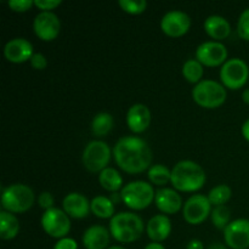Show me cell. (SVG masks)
I'll return each mask as SVG.
<instances>
[{"label":"cell","instance_id":"6da1fadb","mask_svg":"<svg viewBox=\"0 0 249 249\" xmlns=\"http://www.w3.org/2000/svg\"><path fill=\"white\" fill-rule=\"evenodd\" d=\"M113 157L122 170L129 174H140L151 168L152 151L142 139L124 136L114 145Z\"/></svg>","mask_w":249,"mask_h":249},{"label":"cell","instance_id":"7a4b0ae2","mask_svg":"<svg viewBox=\"0 0 249 249\" xmlns=\"http://www.w3.org/2000/svg\"><path fill=\"white\" fill-rule=\"evenodd\" d=\"M172 185L181 192L198 191L206 184V172L192 160H181L172 169Z\"/></svg>","mask_w":249,"mask_h":249},{"label":"cell","instance_id":"3957f363","mask_svg":"<svg viewBox=\"0 0 249 249\" xmlns=\"http://www.w3.org/2000/svg\"><path fill=\"white\" fill-rule=\"evenodd\" d=\"M145 230L142 219L134 213H118L111 219L109 232L121 243H131L141 237Z\"/></svg>","mask_w":249,"mask_h":249},{"label":"cell","instance_id":"277c9868","mask_svg":"<svg viewBox=\"0 0 249 249\" xmlns=\"http://www.w3.org/2000/svg\"><path fill=\"white\" fill-rule=\"evenodd\" d=\"M34 199V192L31 187L23 184H14L2 189L1 207L9 213H24L33 207Z\"/></svg>","mask_w":249,"mask_h":249},{"label":"cell","instance_id":"5b68a950","mask_svg":"<svg viewBox=\"0 0 249 249\" xmlns=\"http://www.w3.org/2000/svg\"><path fill=\"white\" fill-rule=\"evenodd\" d=\"M122 202L134 211H142L155 201L156 194L152 185L146 181H133L122 189Z\"/></svg>","mask_w":249,"mask_h":249},{"label":"cell","instance_id":"8992f818","mask_svg":"<svg viewBox=\"0 0 249 249\" xmlns=\"http://www.w3.org/2000/svg\"><path fill=\"white\" fill-rule=\"evenodd\" d=\"M192 99L204 108H218L226 101V90L215 80H202L192 90Z\"/></svg>","mask_w":249,"mask_h":249},{"label":"cell","instance_id":"52a82bcc","mask_svg":"<svg viewBox=\"0 0 249 249\" xmlns=\"http://www.w3.org/2000/svg\"><path fill=\"white\" fill-rule=\"evenodd\" d=\"M83 164L91 173H101L111 160L109 146L104 141L95 140L88 143L83 152Z\"/></svg>","mask_w":249,"mask_h":249},{"label":"cell","instance_id":"ba28073f","mask_svg":"<svg viewBox=\"0 0 249 249\" xmlns=\"http://www.w3.org/2000/svg\"><path fill=\"white\" fill-rule=\"evenodd\" d=\"M248 78V65L241 58H230L221 66L220 80L228 89H241L247 83Z\"/></svg>","mask_w":249,"mask_h":249},{"label":"cell","instance_id":"9c48e42d","mask_svg":"<svg viewBox=\"0 0 249 249\" xmlns=\"http://www.w3.org/2000/svg\"><path fill=\"white\" fill-rule=\"evenodd\" d=\"M41 226L49 236L53 238H65L71 230L70 216L65 211L51 208L44 212L41 216Z\"/></svg>","mask_w":249,"mask_h":249},{"label":"cell","instance_id":"30bf717a","mask_svg":"<svg viewBox=\"0 0 249 249\" xmlns=\"http://www.w3.org/2000/svg\"><path fill=\"white\" fill-rule=\"evenodd\" d=\"M212 203L204 195H194L184 204L182 215L191 225H199L212 213Z\"/></svg>","mask_w":249,"mask_h":249},{"label":"cell","instance_id":"8fae6325","mask_svg":"<svg viewBox=\"0 0 249 249\" xmlns=\"http://www.w3.org/2000/svg\"><path fill=\"white\" fill-rule=\"evenodd\" d=\"M228 58V49L220 41H206L196 50V60L207 67L224 65Z\"/></svg>","mask_w":249,"mask_h":249},{"label":"cell","instance_id":"7c38bea8","mask_svg":"<svg viewBox=\"0 0 249 249\" xmlns=\"http://www.w3.org/2000/svg\"><path fill=\"white\" fill-rule=\"evenodd\" d=\"M36 36L44 41H51L57 38L61 29V22L57 15L51 11H41L36 16L33 22Z\"/></svg>","mask_w":249,"mask_h":249},{"label":"cell","instance_id":"4fadbf2b","mask_svg":"<svg viewBox=\"0 0 249 249\" xmlns=\"http://www.w3.org/2000/svg\"><path fill=\"white\" fill-rule=\"evenodd\" d=\"M191 27V18L185 12L174 10L167 12L160 21V29L168 36L179 38L185 36Z\"/></svg>","mask_w":249,"mask_h":249},{"label":"cell","instance_id":"5bb4252c","mask_svg":"<svg viewBox=\"0 0 249 249\" xmlns=\"http://www.w3.org/2000/svg\"><path fill=\"white\" fill-rule=\"evenodd\" d=\"M224 238L228 247L232 249H247L249 247V220L236 219L224 230Z\"/></svg>","mask_w":249,"mask_h":249},{"label":"cell","instance_id":"9a60e30c","mask_svg":"<svg viewBox=\"0 0 249 249\" xmlns=\"http://www.w3.org/2000/svg\"><path fill=\"white\" fill-rule=\"evenodd\" d=\"M33 45L24 38H15L4 46V56L12 63H23L31 61L33 56Z\"/></svg>","mask_w":249,"mask_h":249},{"label":"cell","instance_id":"2e32d148","mask_svg":"<svg viewBox=\"0 0 249 249\" xmlns=\"http://www.w3.org/2000/svg\"><path fill=\"white\" fill-rule=\"evenodd\" d=\"M63 211L66 212L68 216L74 219H84L89 215L90 202L84 195L78 194V192H72L68 194L63 198L62 202Z\"/></svg>","mask_w":249,"mask_h":249},{"label":"cell","instance_id":"e0dca14e","mask_svg":"<svg viewBox=\"0 0 249 249\" xmlns=\"http://www.w3.org/2000/svg\"><path fill=\"white\" fill-rule=\"evenodd\" d=\"M151 112L143 104H135L128 109L126 124L129 129L135 134H141L150 126Z\"/></svg>","mask_w":249,"mask_h":249},{"label":"cell","instance_id":"ac0fdd59","mask_svg":"<svg viewBox=\"0 0 249 249\" xmlns=\"http://www.w3.org/2000/svg\"><path fill=\"white\" fill-rule=\"evenodd\" d=\"M156 206L162 213L175 214L181 209L182 198L175 190L160 189L156 191Z\"/></svg>","mask_w":249,"mask_h":249},{"label":"cell","instance_id":"d6986e66","mask_svg":"<svg viewBox=\"0 0 249 249\" xmlns=\"http://www.w3.org/2000/svg\"><path fill=\"white\" fill-rule=\"evenodd\" d=\"M146 232L153 242H163L172 232V223L165 214H158L148 220Z\"/></svg>","mask_w":249,"mask_h":249},{"label":"cell","instance_id":"ffe728a7","mask_svg":"<svg viewBox=\"0 0 249 249\" xmlns=\"http://www.w3.org/2000/svg\"><path fill=\"white\" fill-rule=\"evenodd\" d=\"M111 232L101 225L90 226L83 235V245L87 249H106Z\"/></svg>","mask_w":249,"mask_h":249},{"label":"cell","instance_id":"44dd1931","mask_svg":"<svg viewBox=\"0 0 249 249\" xmlns=\"http://www.w3.org/2000/svg\"><path fill=\"white\" fill-rule=\"evenodd\" d=\"M204 31L211 38L223 40L231 33V26L226 18L218 15H212L204 21Z\"/></svg>","mask_w":249,"mask_h":249},{"label":"cell","instance_id":"7402d4cb","mask_svg":"<svg viewBox=\"0 0 249 249\" xmlns=\"http://www.w3.org/2000/svg\"><path fill=\"white\" fill-rule=\"evenodd\" d=\"M19 231V223L16 216L6 211L0 212V237L5 241L12 240Z\"/></svg>","mask_w":249,"mask_h":249},{"label":"cell","instance_id":"603a6c76","mask_svg":"<svg viewBox=\"0 0 249 249\" xmlns=\"http://www.w3.org/2000/svg\"><path fill=\"white\" fill-rule=\"evenodd\" d=\"M90 209L95 216L101 219H112L116 215L114 214V203L111 201V198H107L105 196L94 197L92 201L90 202Z\"/></svg>","mask_w":249,"mask_h":249},{"label":"cell","instance_id":"cb8c5ba5","mask_svg":"<svg viewBox=\"0 0 249 249\" xmlns=\"http://www.w3.org/2000/svg\"><path fill=\"white\" fill-rule=\"evenodd\" d=\"M99 181L102 189L107 190L109 192H117L118 190L123 189V179H122L121 174L117 172L114 168L107 167L106 169L102 170L99 174Z\"/></svg>","mask_w":249,"mask_h":249},{"label":"cell","instance_id":"d4e9b609","mask_svg":"<svg viewBox=\"0 0 249 249\" xmlns=\"http://www.w3.org/2000/svg\"><path fill=\"white\" fill-rule=\"evenodd\" d=\"M113 117L106 112L96 114L92 119L91 129L94 135L96 136H105L113 129Z\"/></svg>","mask_w":249,"mask_h":249},{"label":"cell","instance_id":"484cf974","mask_svg":"<svg viewBox=\"0 0 249 249\" xmlns=\"http://www.w3.org/2000/svg\"><path fill=\"white\" fill-rule=\"evenodd\" d=\"M203 65H202L199 61L191 58V60H187L186 62L182 66V75H184L185 79L190 83H194V84H198L199 82H202V77H203Z\"/></svg>","mask_w":249,"mask_h":249},{"label":"cell","instance_id":"4316f807","mask_svg":"<svg viewBox=\"0 0 249 249\" xmlns=\"http://www.w3.org/2000/svg\"><path fill=\"white\" fill-rule=\"evenodd\" d=\"M148 179L156 186H164L172 180V170L163 164L151 165L147 172Z\"/></svg>","mask_w":249,"mask_h":249},{"label":"cell","instance_id":"83f0119b","mask_svg":"<svg viewBox=\"0 0 249 249\" xmlns=\"http://www.w3.org/2000/svg\"><path fill=\"white\" fill-rule=\"evenodd\" d=\"M232 196V190L228 185H218L214 189H212L208 194V199L212 206H224Z\"/></svg>","mask_w":249,"mask_h":249},{"label":"cell","instance_id":"f1b7e54d","mask_svg":"<svg viewBox=\"0 0 249 249\" xmlns=\"http://www.w3.org/2000/svg\"><path fill=\"white\" fill-rule=\"evenodd\" d=\"M212 223L215 226L216 229H220V230H225L228 228L229 224L231 223V212L228 207L224 204V206H216L214 207V209L211 213Z\"/></svg>","mask_w":249,"mask_h":249},{"label":"cell","instance_id":"f546056e","mask_svg":"<svg viewBox=\"0 0 249 249\" xmlns=\"http://www.w3.org/2000/svg\"><path fill=\"white\" fill-rule=\"evenodd\" d=\"M119 6L130 15H140L146 10L147 2L145 0H119Z\"/></svg>","mask_w":249,"mask_h":249},{"label":"cell","instance_id":"4dcf8cb0","mask_svg":"<svg viewBox=\"0 0 249 249\" xmlns=\"http://www.w3.org/2000/svg\"><path fill=\"white\" fill-rule=\"evenodd\" d=\"M237 32L241 38L249 41V7L241 14L238 18Z\"/></svg>","mask_w":249,"mask_h":249},{"label":"cell","instance_id":"1f68e13d","mask_svg":"<svg viewBox=\"0 0 249 249\" xmlns=\"http://www.w3.org/2000/svg\"><path fill=\"white\" fill-rule=\"evenodd\" d=\"M7 5L15 12H26L27 10L33 6L34 1H32V0H11V1L7 2Z\"/></svg>","mask_w":249,"mask_h":249},{"label":"cell","instance_id":"d6a6232c","mask_svg":"<svg viewBox=\"0 0 249 249\" xmlns=\"http://www.w3.org/2000/svg\"><path fill=\"white\" fill-rule=\"evenodd\" d=\"M53 203H55V199H53V195L50 192H41L38 197V204L43 209L48 211V209L53 208Z\"/></svg>","mask_w":249,"mask_h":249},{"label":"cell","instance_id":"836d02e7","mask_svg":"<svg viewBox=\"0 0 249 249\" xmlns=\"http://www.w3.org/2000/svg\"><path fill=\"white\" fill-rule=\"evenodd\" d=\"M31 65L34 70L43 71L48 66V60H46V57L43 53H34L31 58Z\"/></svg>","mask_w":249,"mask_h":249},{"label":"cell","instance_id":"e575fe53","mask_svg":"<svg viewBox=\"0 0 249 249\" xmlns=\"http://www.w3.org/2000/svg\"><path fill=\"white\" fill-rule=\"evenodd\" d=\"M34 5L43 11H50L61 5V1L60 0H36Z\"/></svg>","mask_w":249,"mask_h":249},{"label":"cell","instance_id":"d590c367","mask_svg":"<svg viewBox=\"0 0 249 249\" xmlns=\"http://www.w3.org/2000/svg\"><path fill=\"white\" fill-rule=\"evenodd\" d=\"M53 249H78V243L73 238L65 237L61 238L55 243Z\"/></svg>","mask_w":249,"mask_h":249},{"label":"cell","instance_id":"8d00e7d4","mask_svg":"<svg viewBox=\"0 0 249 249\" xmlns=\"http://www.w3.org/2000/svg\"><path fill=\"white\" fill-rule=\"evenodd\" d=\"M186 249H204L203 243L199 240H191L187 243Z\"/></svg>","mask_w":249,"mask_h":249},{"label":"cell","instance_id":"74e56055","mask_svg":"<svg viewBox=\"0 0 249 249\" xmlns=\"http://www.w3.org/2000/svg\"><path fill=\"white\" fill-rule=\"evenodd\" d=\"M242 135L243 138L246 139V140L248 141L249 142V119H247V121L243 123L242 125Z\"/></svg>","mask_w":249,"mask_h":249},{"label":"cell","instance_id":"f35d334b","mask_svg":"<svg viewBox=\"0 0 249 249\" xmlns=\"http://www.w3.org/2000/svg\"><path fill=\"white\" fill-rule=\"evenodd\" d=\"M145 249H165V248L164 246L160 245V243L152 242V243H148V245L145 247Z\"/></svg>","mask_w":249,"mask_h":249},{"label":"cell","instance_id":"ab89813d","mask_svg":"<svg viewBox=\"0 0 249 249\" xmlns=\"http://www.w3.org/2000/svg\"><path fill=\"white\" fill-rule=\"evenodd\" d=\"M208 249H228V248H226V246H224L223 243L215 242V243H212V245L208 247Z\"/></svg>","mask_w":249,"mask_h":249},{"label":"cell","instance_id":"60d3db41","mask_svg":"<svg viewBox=\"0 0 249 249\" xmlns=\"http://www.w3.org/2000/svg\"><path fill=\"white\" fill-rule=\"evenodd\" d=\"M242 100H243V102H246V104L249 105V89H246L245 91H243Z\"/></svg>","mask_w":249,"mask_h":249},{"label":"cell","instance_id":"b9f144b4","mask_svg":"<svg viewBox=\"0 0 249 249\" xmlns=\"http://www.w3.org/2000/svg\"><path fill=\"white\" fill-rule=\"evenodd\" d=\"M107 249H125L124 247H121V246H113V247H109Z\"/></svg>","mask_w":249,"mask_h":249}]
</instances>
